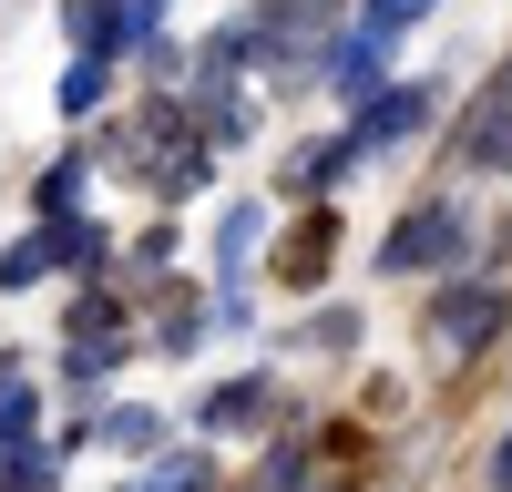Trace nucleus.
<instances>
[{
	"label": "nucleus",
	"instance_id": "nucleus-8",
	"mask_svg": "<svg viewBox=\"0 0 512 492\" xmlns=\"http://www.w3.org/2000/svg\"><path fill=\"white\" fill-rule=\"evenodd\" d=\"M267 410H277V380H267V369H246V380H226L216 400H205V431H256Z\"/></svg>",
	"mask_w": 512,
	"mask_h": 492
},
{
	"label": "nucleus",
	"instance_id": "nucleus-14",
	"mask_svg": "<svg viewBox=\"0 0 512 492\" xmlns=\"http://www.w3.org/2000/svg\"><path fill=\"white\" fill-rule=\"evenodd\" d=\"M154 339L175 349V359H195V339H205V298H185V287H175V298H164V328H154Z\"/></svg>",
	"mask_w": 512,
	"mask_h": 492
},
{
	"label": "nucleus",
	"instance_id": "nucleus-13",
	"mask_svg": "<svg viewBox=\"0 0 512 492\" xmlns=\"http://www.w3.org/2000/svg\"><path fill=\"white\" fill-rule=\"evenodd\" d=\"M103 93H113V62H103V52H82V62L62 72V113H103Z\"/></svg>",
	"mask_w": 512,
	"mask_h": 492
},
{
	"label": "nucleus",
	"instance_id": "nucleus-6",
	"mask_svg": "<svg viewBox=\"0 0 512 492\" xmlns=\"http://www.w3.org/2000/svg\"><path fill=\"white\" fill-rule=\"evenodd\" d=\"M379 52H390V41H379L369 21H359V31H338V41H328V93H349V103L390 93V72H379Z\"/></svg>",
	"mask_w": 512,
	"mask_h": 492
},
{
	"label": "nucleus",
	"instance_id": "nucleus-7",
	"mask_svg": "<svg viewBox=\"0 0 512 492\" xmlns=\"http://www.w3.org/2000/svg\"><path fill=\"white\" fill-rule=\"evenodd\" d=\"M113 359H123V308L113 298H82L72 308V380H103Z\"/></svg>",
	"mask_w": 512,
	"mask_h": 492
},
{
	"label": "nucleus",
	"instance_id": "nucleus-22",
	"mask_svg": "<svg viewBox=\"0 0 512 492\" xmlns=\"http://www.w3.org/2000/svg\"><path fill=\"white\" fill-rule=\"evenodd\" d=\"M318 492H349V482H318Z\"/></svg>",
	"mask_w": 512,
	"mask_h": 492
},
{
	"label": "nucleus",
	"instance_id": "nucleus-19",
	"mask_svg": "<svg viewBox=\"0 0 512 492\" xmlns=\"http://www.w3.org/2000/svg\"><path fill=\"white\" fill-rule=\"evenodd\" d=\"M0 492H52V462H41V451L21 441V451H11V462H0Z\"/></svg>",
	"mask_w": 512,
	"mask_h": 492
},
{
	"label": "nucleus",
	"instance_id": "nucleus-20",
	"mask_svg": "<svg viewBox=\"0 0 512 492\" xmlns=\"http://www.w3.org/2000/svg\"><path fill=\"white\" fill-rule=\"evenodd\" d=\"M420 11H431V0H369V11H359V21H369V31H379V41H390V31H410V21H420Z\"/></svg>",
	"mask_w": 512,
	"mask_h": 492
},
{
	"label": "nucleus",
	"instance_id": "nucleus-4",
	"mask_svg": "<svg viewBox=\"0 0 512 492\" xmlns=\"http://www.w3.org/2000/svg\"><path fill=\"white\" fill-rule=\"evenodd\" d=\"M431 123V82H390V93H369L359 103V123H349V144L359 154H379V144H400V134H420Z\"/></svg>",
	"mask_w": 512,
	"mask_h": 492
},
{
	"label": "nucleus",
	"instance_id": "nucleus-21",
	"mask_svg": "<svg viewBox=\"0 0 512 492\" xmlns=\"http://www.w3.org/2000/svg\"><path fill=\"white\" fill-rule=\"evenodd\" d=\"M492 472H502V492H512V441H502V462H492Z\"/></svg>",
	"mask_w": 512,
	"mask_h": 492
},
{
	"label": "nucleus",
	"instance_id": "nucleus-10",
	"mask_svg": "<svg viewBox=\"0 0 512 492\" xmlns=\"http://www.w3.org/2000/svg\"><path fill=\"white\" fill-rule=\"evenodd\" d=\"M31 441V359L0 349V451H21Z\"/></svg>",
	"mask_w": 512,
	"mask_h": 492
},
{
	"label": "nucleus",
	"instance_id": "nucleus-3",
	"mask_svg": "<svg viewBox=\"0 0 512 492\" xmlns=\"http://www.w3.org/2000/svg\"><path fill=\"white\" fill-rule=\"evenodd\" d=\"M461 257V216L451 205H410V216L390 226V246H379V267L390 277H431V267H451Z\"/></svg>",
	"mask_w": 512,
	"mask_h": 492
},
{
	"label": "nucleus",
	"instance_id": "nucleus-12",
	"mask_svg": "<svg viewBox=\"0 0 512 492\" xmlns=\"http://www.w3.org/2000/svg\"><path fill=\"white\" fill-rule=\"evenodd\" d=\"M52 267H62V236L41 226V236H21L11 257H0V287H31V277H52Z\"/></svg>",
	"mask_w": 512,
	"mask_h": 492
},
{
	"label": "nucleus",
	"instance_id": "nucleus-1",
	"mask_svg": "<svg viewBox=\"0 0 512 492\" xmlns=\"http://www.w3.org/2000/svg\"><path fill=\"white\" fill-rule=\"evenodd\" d=\"M246 62H267V82H308L328 62V0H267V11H246Z\"/></svg>",
	"mask_w": 512,
	"mask_h": 492
},
{
	"label": "nucleus",
	"instance_id": "nucleus-17",
	"mask_svg": "<svg viewBox=\"0 0 512 492\" xmlns=\"http://www.w3.org/2000/svg\"><path fill=\"white\" fill-rule=\"evenodd\" d=\"M52 236H62V267H103V226L93 216H52Z\"/></svg>",
	"mask_w": 512,
	"mask_h": 492
},
{
	"label": "nucleus",
	"instance_id": "nucleus-18",
	"mask_svg": "<svg viewBox=\"0 0 512 492\" xmlns=\"http://www.w3.org/2000/svg\"><path fill=\"white\" fill-rule=\"evenodd\" d=\"M103 441H113V451H154V441H164V410H113Z\"/></svg>",
	"mask_w": 512,
	"mask_h": 492
},
{
	"label": "nucleus",
	"instance_id": "nucleus-15",
	"mask_svg": "<svg viewBox=\"0 0 512 492\" xmlns=\"http://www.w3.org/2000/svg\"><path fill=\"white\" fill-rule=\"evenodd\" d=\"M144 492H216V472H205V451H164L144 472Z\"/></svg>",
	"mask_w": 512,
	"mask_h": 492
},
{
	"label": "nucleus",
	"instance_id": "nucleus-11",
	"mask_svg": "<svg viewBox=\"0 0 512 492\" xmlns=\"http://www.w3.org/2000/svg\"><path fill=\"white\" fill-rule=\"evenodd\" d=\"M256 236H267V216H256V205H236V216L216 226V267H226V277H246V267H256Z\"/></svg>",
	"mask_w": 512,
	"mask_h": 492
},
{
	"label": "nucleus",
	"instance_id": "nucleus-16",
	"mask_svg": "<svg viewBox=\"0 0 512 492\" xmlns=\"http://www.w3.org/2000/svg\"><path fill=\"white\" fill-rule=\"evenodd\" d=\"M82 164H93V154H62L52 175H41V216H72V205H82Z\"/></svg>",
	"mask_w": 512,
	"mask_h": 492
},
{
	"label": "nucleus",
	"instance_id": "nucleus-2",
	"mask_svg": "<svg viewBox=\"0 0 512 492\" xmlns=\"http://www.w3.org/2000/svg\"><path fill=\"white\" fill-rule=\"evenodd\" d=\"M492 328H502V287H492V277H461L451 298H431V318H420V349H431V369H461V359L492 349Z\"/></svg>",
	"mask_w": 512,
	"mask_h": 492
},
{
	"label": "nucleus",
	"instance_id": "nucleus-5",
	"mask_svg": "<svg viewBox=\"0 0 512 492\" xmlns=\"http://www.w3.org/2000/svg\"><path fill=\"white\" fill-rule=\"evenodd\" d=\"M472 175H512V82H492V93L472 103V123H461V144H451Z\"/></svg>",
	"mask_w": 512,
	"mask_h": 492
},
{
	"label": "nucleus",
	"instance_id": "nucleus-9",
	"mask_svg": "<svg viewBox=\"0 0 512 492\" xmlns=\"http://www.w3.org/2000/svg\"><path fill=\"white\" fill-rule=\"evenodd\" d=\"M328 257H338V216H308V226L287 236V257H277V277H287V287H318V277H328Z\"/></svg>",
	"mask_w": 512,
	"mask_h": 492
}]
</instances>
